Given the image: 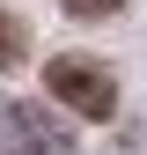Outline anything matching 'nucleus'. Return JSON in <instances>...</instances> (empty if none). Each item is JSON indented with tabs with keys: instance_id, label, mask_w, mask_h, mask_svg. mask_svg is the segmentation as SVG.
Listing matches in <instances>:
<instances>
[{
	"instance_id": "obj_2",
	"label": "nucleus",
	"mask_w": 147,
	"mask_h": 155,
	"mask_svg": "<svg viewBox=\"0 0 147 155\" xmlns=\"http://www.w3.org/2000/svg\"><path fill=\"white\" fill-rule=\"evenodd\" d=\"M0 126H8V140L22 155H74L66 126L52 118V111H37V104H0Z\"/></svg>"
},
{
	"instance_id": "obj_1",
	"label": "nucleus",
	"mask_w": 147,
	"mask_h": 155,
	"mask_svg": "<svg viewBox=\"0 0 147 155\" xmlns=\"http://www.w3.org/2000/svg\"><path fill=\"white\" fill-rule=\"evenodd\" d=\"M44 89L59 96L66 111H81V118H110V111H118V81H110V67L81 59V52H59V59L44 67Z\"/></svg>"
},
{
	"instance_id": "obj_4",
	"label": "nucleus",
	"mask_w": 147,
	"mask_h": 155,
	"mask_svg": "<svg viewBox=\"0 0 147 155\" xmlns=\"http://www.w3.org/2000/svg\"><path fill=\"white\" fill-rule=\"evenodd\" d=\"M59 8H66V15H81V22H103V15H118L125 0H59Z\"/></svg>"
},
{
	"instance_id": "obj_3",
	"label": "nucleus",
	"mask_w": 147,
	"mask_h": 155,
	"mask_svg": "<svg viewBox=\"0 0 147 155\" xmlns=\"http://www.w3.org/2000/svg\"><path fill=\"white\" fill-rule=\"evenodd\" d=\"M22 52H30L22 15H8V8H0V74H8V67H22Z\"/></svg>"
}]
</instances>
